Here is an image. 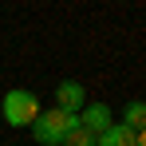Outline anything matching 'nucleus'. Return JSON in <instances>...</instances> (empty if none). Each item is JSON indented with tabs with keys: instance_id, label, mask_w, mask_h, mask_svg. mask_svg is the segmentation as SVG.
Here are the masks:
<instances>
[{
	"instance_id": "obj_1",
	"label": "nucleus",
	"mask_w": 146,
	"mask_h": 146,
	"mask_svg": "<svg viewBox=\"0 0 146 146\" xmlns=\"http://www.w3.org/2000/svg\"><path fill=\"white\" fill-rule=\"evenodd\" d=\"M28 130H32V138L40 146H63L79 130V115H67V111L51 107V111H40V119L32 122Z\"/></svg>"
},
{
	"instance_id": "obj_6",
	"label": "nucleus",
	"mask_w": 146,
	"mask_h": 146,
	"mask_svg": "<svg viewBox=\"0 0 146 146\" xmlns=\"http://www.w3.org/2000/svg\"><path fill=\"white\" fill-rule=\"evenodd\" d=\"M95 146H134V130H126L122 122H115V126H107L95 138Z\"/></svg>"
},
{
	"instance_id": "obj_4",
	"label": "nucleus",
	"mask_w": 146,
	"mask_h": 146,
	"mask_svg": "<svg viewBox=\"0 0 146 146\" xmlns=\"http://www.w3.org/2000/svg\"><path fill=\"white\" fill-rule=\"evenodd\" d=\"M79 126L87 130V134H103L107 126H115V115H111V107L107 103H87L83 111H79Z\"/></svg>"
},
{
	"instance_id": "obj_8",
	"label": "nucleus",
	"mask_w": 146,
	"mask_h": 146,
	"mask_svg": "<svg viewBox=\"0 0 146 146\" xmlns=\"http://www.w3.org/2000/svg\"><path fill=\"white\" fill-rule=\"evenodd\" d=\"M134 146H146V130H138V134H134Z\"/></svg>"
},
{
	"instance_id": "obj_5",
	"label": "nucleus",
	"mask_w": 146,
	"mask_h": 146,
	"mask_svg": "<svg viewBox=\"0 0 146 146\" xmlns=\"http://www.w3.org/2000/svg\"><path fill=\"white\" fill-rule=\"evenodd\" d=\"M122 126L134 130V134L146 130V103H142V99H130V103L122 107Z\"/></svg>"
},
{
	"instance_id": "obj_7",
	"label": "nucleus",
	"mask_w": 146,
	"mask_h": 146,
	"mask_svg": "<svg viewBox=\"0 0 146 146\" xmlns=\"http://www.w3.org/2000/svg\"><path fill=\"white\" fill-rule=\"evenodd\" d=\"M63 146H95V134H87V130L79 126V130H75V134H71V138H67Z\"/></svg>"
},
{
	"instance_id": "obj_2",
	"label": "nucleus",
	"mask_w": 146,
	"mask_h": 146,
	"mask_svg": "<svg viewBox=\"0 0 146 146\" xmlns=\"http://www.w3.org/2000/svg\"><path fill=\"white\" fill-rule=\"evenodd\" d=\"M0 115L8 126H32L40 119V95L28 91V87H12L8 95L0 99Z\"/></svg>"
},
{
	"instance_id": "obj_3",
	"label": "nucleus",
	"mask_w": 146,
	"mask_h": 146,
	"mask_svg": "<svg viewBox=\"0 0 146 146\" xmlns=\"http://www.w3.org/2000/svg\"><path fill=\"white\" fill-rule=\"evenodd\" d=\"M51 107H59V111H67V115H79V111L87 107V87H83L79 79H63V83L55 87V95H51Z\"/></svg>"
}]
</instances>
